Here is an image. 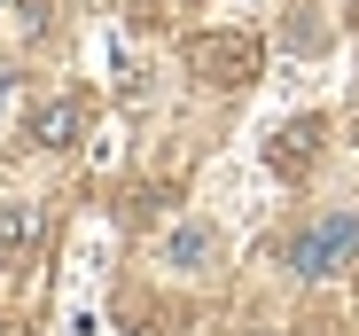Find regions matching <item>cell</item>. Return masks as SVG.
Masks as SVG:
<instances>
[{"mask_svg":"<svg viewBox=\"0 0 359 336\" xmlns=\"http://www.w3.org/2000/svg\"><path fill=\"white\" fill-rule=\"evenodd\" d=\"M289 274H305V282H328L336 266H351L359 258V219L351 211H328V219H313L305 235H289Z\"/></svg>","mask_w":359,"mask_h":336,"instance_id":"cell-1","label":"cell"},{"mask_svg":"<svg viewBox=\"0 0 359 336\" xmlns=\"http://www.w3.org/2000/svg\"><path fill=\"white\" fill-rule=\"evenodd\" d=\"M188 63H196L203 79H219V86H250V79H258V39H250V32H203V39L188 47Z\"/></svg>","mask_w":359,"mask_h":336,"instance_id":"cell-2","label":"cell"},{"mask_svg":"<svg viewBox=\"0 0 359 336\" xmlns=\"http://www.w3.org/2000/svg\"><path fill=\"white\" fill-rule=\"evenodd\" d=\"M266 156H273V173H281V180H305V173H313V156H320V118H297V126H281Z\"/></svg>","mask_w":359,"mask_h":336,"instance_id":"cell-3","label":"cell"},{"mask_svg":"<svg viewBox=\"0 0 359 336\" xmlns=\"http://www.w3.org/2000/svg\"><path fill=\"white\" fill-rule=\"evenodd\" d=\"M79 126H86V102H47L39 118H32V141H39V149H71Z\"/></svg>","mask_w":359,"mask_h":336,"instance_id":"cell-4","label":"cell"},{"mask_svg":"<svg viewBox=\"0 0 359 336\" xmlns=\"http://www.w3.org/2000/svg\"><path fill=\"white\" fill-rule=\"evenodd\" d=\"M211 250H219V243H211V227H180V235L164 243V258H172V266H203Z\"/></svg>","mask_w":359,"mask_h":336,"instance_id":"cell-5","label":"cell"},{"mask_svg":"<svg viewBox=\"0 0 359 336\" xmlns=\"http://www.w3.org/2000/svg\"><path fill=\"white\" fill-rule=\"evenodd\" d=\"M351 24H359V0H351Z\"/></svg>","mask_w":359,"mask_h":336,"instance_id":"cell-6","label":"cell"}]
</instances>
